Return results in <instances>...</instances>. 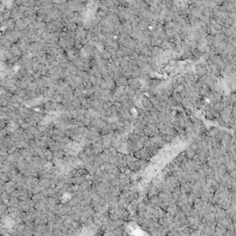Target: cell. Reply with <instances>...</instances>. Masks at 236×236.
I'll use <instances>...</instances> for the list:
<instances>
[{"mask_svg": "<svg viewBox=\"0 0 236 236\" xmlns=\"http://www.w3.org/2000/svg\"><path fill=\"white\" fill-rule=\"evenodd\" d=\"M162 50L159 46H150V57L159 59L162 55Z\"/></svg>", "mask_w": 236, "mask_h": 236, "instance_id": "8992f818", "label": "cell"}, {"mask_svg": "<svg viewBox=\"0 0 236 236\" xmlns=\"http://www.w3.org/2000/svg\"><path fill=\"white\" fill-rule=\"evenodd\" d=\"M172 97L174 99V101L177 102V104H178V106L179 105H181V102H182V100H183V98L181 97V95H180V93H177V92H174L173 95H172Z\"/></svg>", "mask_w": 236, "mask_h": 236, "instance_id": "484cf974", "label": "cell"}, {"mask_svg": "<svg viewBox=\"0 0 236 236\" xmlns=\"http://www.w3.org/2000/svg\"><path fill=\"white\" fill-rule=\"evenodd\" d=\"M124 93H126L129 98H131V99H134L135 94H136V90H134L132 88L129 87L127 85V87H124Z\"/></svg>", "mask_w": 236, "mask_h": 236, "instance_id": "d6986e66", "label": "cell"}, {"mask_svg": "<svg viewBox=\"0 0 236 236\" xmlns=\"http://www.w3.org/2000/svg\"><path fill=\"white\" fill-rule=\"evenodd\" d=\"M123 76H124V77H126L127 80H131V78H132V70L127 69V71L124 72V73L123 74Z\"/></svg>", "mask_w": 236, "mask_h": 236, "instance_id": "f546056e", "label": "cell"}, {"mask_svg": "<svg viewBox=\"0 0 236 236\" xmlns=\"http://www.w3.org/2000/svg\"><path fill=\"white\" fill-rule=\"evenodd\" d=\"M229 99H230V102H231V104H232V105H235V102H236L235 94H234V93H232L230 96H229Z\"/></svg>", "mask_w": 236, "mask_h": 236, "instance_id": "4dcf8cb0", "label": "cell"}, {"mask_svg": "<svg viewBox=\"0 0 236 236\" xmlns=\"http://www.w3.org/2000/svg\"><path fill=\"white\" fill-rule=\"evenodd\" d=\"M201 42H202V43H206L208 47H210V46H212V45L214 44V36H213V35H210V34H208V35H207L204 39H203V40H202Z\"/></svg>", "mask_w": 236, "mask_h": 236, "instance_id": "9a60e30c", "label": "cell"}, {"mask_svg": "<svg viewBox=\"0 0 236 236\" xmlns=\"http://www.w3.org/2000/svg\"><path fill=\"white\" fill-rule=\"evenodd\" d=\"M128 86L132 88L134 90H139L141 89L142 84L139 78H131L128 80Z\"/></svg>", "mask_w": 236, "mask_h": 236, "instance_id": "5b68a950", "label": "cell"}, {"mask_svg": "<svg viewBox=\"0 0 236 236\" xmlns=\"http://www.w3.org/2000/svg\"><path fill=\"white\" fill-rule=\"evenodd\" d=\"M220 132V129L218 128H216V127H212L210 130L208 131V136H210V137H216L218 136Z\"/></svg>", "mask_w": 236, "mask_h": 236, "instance_id": "d4e9b609", "label": "cell"}, {"mask_svg": "<svg viewBox=\"0 0 236 236\" xmlns=\"http://www.w3.org/2000/svg\"><path fill=\"white\" fill-rule=\"evenodd\" d=\"M203 15H204L205 17H207V18H213V10L211 9H209V8H205V9H204V11H203V13H202Z\"/></svg>", "mask_w": 236, "mask_h": 236, "instance_id": "cb8c5ba5", "label": "cell"}, {"mask_svg": "<svg viewBox=\"0 0 236 236\" xmlns=\"http://www.w3.org/2000/svg\"><path fill=\"white\" fill-rule=\"evenodd\" d=\"M165 103L167 104L168 106H170V107H172V108H173V107H175V106H178V104H177V102L174 101V99L172 97V96H170L168 99L166 100V102H165Z\"/></svg>", "mask_w": 236, "mask_h": 236, "instance_id": "603a6c76", "label": "cell"}, {"mask_svg": "<svg viewBox=\"0 0 236 236\" xmlns=\"http://www.w3.org/2000/svg\"><path fill=\"white\" fill-rule=\"evenodd\" d=\"M128 63H129V59H128V57H127V56H124V57H120V65H119V67H120V68L128 69Z\"/></svg>", "mask_w": 236, "mask_h": 236, "instance_id": "ffe728a7", "label": "cell"}, {"mask_svg": "<svg viewBox=\"0 0 236 236\" xmlns=\"http://www.w3.org/2000/svg\"><path fill=\"white\" fill-rule=\"evenodd\" d=\"M222 42L227 43V37L224 35L223 32L220 31L219 33L214 35V43H222Z\"/></svg>", "mask_w": 236, "mask_h": 236, "instance_id": "4fadbf2b", "label": "cell"}, {"mask_svg": "<svg viewBox=\"0 0 236 236\" xmlns=\"http://www.w3.org/2000/svg\"><path fill=\"white\" fill-rule=\"evenodd\" d=\"M185 78L186 80H188V81H191V82H198V77L196 76L195 73H190V74H187L186 76H185Z\"/></svg>", "mask_w": 236, "mask_h": 236, "instance_id": "44dd1931", "label": "cell"}, {"mask_svg": "<svg viewBox=\"0 0 236 236\" xmlns=\"http://www.w3.org/2000/svg\"><path fill=\"white\" fill-rule=\"evenodd\" d=\"M161 3V2H160ZM149 9V11L150 12H152V13H154V14H160V13L161 12V6H160V4L159 5H155V6H150V8Z\"/></svg>", "mask_w": 236, "mask_h": 236, "instance_id": "7402d4cb", "label": "cell"}, {"mask_svg": "<svg viewBox=\"0 0 236 236\" xmlns=\"http://www.w3.org/2000/svg\"><path fill=\"white\" fill-rule=\"evenodd\" d=\"M135 155H136V158L139 159V160H145V161L149 160L150 157H151L148 149L144 148V147L141 148L139 150H137V151L135 153Z\"/></svg>", "mask_w": 236, "mask_h": 236, "instance_id": "3957f363", "label": "cell"}, {"mask_svg": "<svg viewBox=\"0 0 236 236\" xmlns=\"http://www.w3.org/2000/svg\"><path fill=\"white\" fill-rule=\"evenodd\" d=\"M150 141L152 142V144L154 146L156 147H158L159 149L161 148L162 146H164V144L166 143L165 139H164V137H163V136H161V134L159 135H156L152 137H150Z\"/></svg>", "mask_w": 236, "mask_h": 236, "instance_id": "7a4b0ae2", "label": "cell"}, {"mask_svg": "<svg viewBox=\"0 0 236 236\" xmlns=\"http://www.w3.org/2000/svg\"><path fill=\"white\" fill-rule=\"evenodd\" d=\"M139 139H140V135L135 133L134 131L132 133H130L129 136H128V141L130 143H136L137 141H139Z\"/></svg>", "mask_w": 236, "mask_h": 236, "instance_id": "ac0fdd59", "label": "cell"}, {"mask_svg": "<svg viewBox=\"0 0 236 236\" xmlns=\"http://www.w3.org/2000/svg\"><path fill=\"white\" fill-rule=\"evenodd\" d=\"M149 21H143V19H141L140 22H139V24L137 25V27H139V29L142 32H144V31H146L149 29Z\"/></svg>", "mask_w": 236, "mask_h": 236, "instance_id": "e0dca14e", "label": "cell"}, {"mask_svg": "<svg viewBox=\"0 0 236 236\" xmlns=\"http://www.w3.org/2000/svg\"><path fill=\"white\" fill-rule=\"evenodd\" d=\"M181 57L183 58V59H192V58H194V56H193V55H192V52H185V53H183L182 54V55H181ZM194 60H195V58H194Z\"/></svg>", "mask_w": 236, "mask_h": 236, "instance_id": "83f0119b", "label": "cell"}, {"mask_svg": "<svg viewBox=\"0 0 236 236\" xmlns=\"http://www.w3.org/2000/svg\"><path fill=\"white\" fill-rule=\"evenodd\" d=\"M159 47L162 51H170V50H173V43H172L170 41L166 40V41L161 42V43L160 44Z\"/></svg>", "mask_w": 236, "mask_h": 236, "instance_id": "8fae6325", "label": "cell"}, {"mask_svg": "<svg viewBox=\"0 0 236 236\" xmlns=\"http://www.w3.org/2000/svg\"><path fill=\"white\" fill-rule=\"evenodd\" d=\"M141 107L143 109L149 111V112L150 110L153 109V106H152L151 102H150L149 99L148 97H146V96H144L142 99H141Z\"/></svg>", "mask_w": 236, "mask_h": 236, "instance_id": "ba28073f", "label": "cell"}, {"mask_svg": "<svg viewBox=\"0 0 236 236\" xmlns=\"http://www.w3.org/2000/svg\"><path fill=\"white\" fill-rule=\"evenodd\" d=\"M139 54L137 53L136 51L133 50L132 53H131L130 55L128 56V59H129V60H131V61H136V59H137V57H139Z\"/></svg>", "mask_w": 236, "mask_h": 236, "instance_id": "4316f807", "label": "cell"}, {"mask_svg": "<svg viewBox=\"0 0 236 236\" xmlns=\"http://www.w3.org/2000/svg\"><path fill=\"white\" fill-rule=\"evenodd\" d=\"M195 74L198 76V78L202 77L203 76H205L206 74H208V65H207V64L201 63V64L196 65Z\"/></svg>", "mask_w": 236, "mask_h": 236, "instance_id": "277c9868", "label": "cell"}, {"mask_svg": "<svg viewBox=\"0 0 236 236\" xmlns=\"http://www.w3.org/2000/svg\"><path fill=\"white\" fill-rule=\"evenodd\" d=\"M149 56H147V55H139V57H137L136 59V65H137V67H139V68H142L144 65H146V64H149Z\"/></svg>", "mask_w": 236, "mask_h": 236, "instance_id": "52a82bcc", "label": "cell"}, {"mask_svg": "<svg viewBox=\"0 0 236 236\" xmlns=\"http://www.w3.org/2000/svg\"><path fill=\"white\" fill-rule=\"evenodd\" d=\"M159 134V130L156 127V124H147L145 130H144V135H146L149 137H152Z\"/></svg>", "mask_w": 236, "mask_h": 236, "instance_id": "6da1fadb", "label": "cell"}, {"mask_svg": "<svg viewBox=\"0 0 236 236\" xmlns=\"http://www.w3.org/2000/svg\"><path fill=\"white\" fill-rule=\"evenodd\" d=\"M122 46L126 47L127 49H130V50H135V41L130 36H127L124 39V42Z\"/></svg>", "mask_w": 236, "mask_h": 236, "instance_id": "9c48e42d", "label": "cell"}, {"mask_svg": "<svg viewBox=\"0 0 236 236\" xmlns=\"http://www.w3.org/2000/svg\"><path fill=\"white\" fill-rule=\"evenodd\" d=\"M150 40V46H160V44L161 43V41L159 39V37L155 36L152 33V36L149 38Z\"/></svg>", "mask_w": 236, "mask_h": 236, "instance_id": "2e32d148", "label": "cell"}, {"mask_svg": "<svg viewBox=\"0 0 236 236\" xmlns=\"http://www.w3.org/2000/svg\"><path fill=\"white\" fill-rule=\"evenodd\" d=\"M114 81L116 84V87H124V88L128 85V80L123 75H121L119 77H117Z\"/></svg>", "mask_w": 236, "mask_h": 236, "instance_id": "30bf717a", "label": "cell"}, {"mask_svg": "<svg viewBox=\"0 0 236 236\" xmlns=\"http://www.w3.org/2000/svg\"><path fill=\"white\" fill-rule=\"evenodd\" d=\"M161 84V80H158V78H155V80L150 78V80L147 82V85H149V88H158Z\"/></svg>", "mask_w": 236, "mask_h": 236, "instance_id": "5bb4252c", "label": "cell"}, {"mask_svg": "<svg viewBox=\"0 0 236 236\" xmlns=\"http://www.w3.org/2000/svg\"><path fill=\"white\" fill-rule=\"evenodd\" d=\"M139 67H137V65L136 63V61H131L129 60V63H128V69L130 70H134L136 68H137Z\"/></svg>", "mask_w": 236, "mask_h": 236, "instance_id": "f1b7e54d", "label": "cell"}, {"mask_svg": "<svg viewBox=\"0 0 236 236\" xmlns=\"http://www.w3.org/2000/svg\"><path fill=\"white\" fill-rule=\"evenodd\" d=\"M122 29H123V31L124 34L127 35H130L131 31H132V25L129 21H124V22H122Z\"/></svg>", "mask_w": 236, "mask_h": 236, "instance_id": "7c38bea8", "label": "cell"}]
</instances>
